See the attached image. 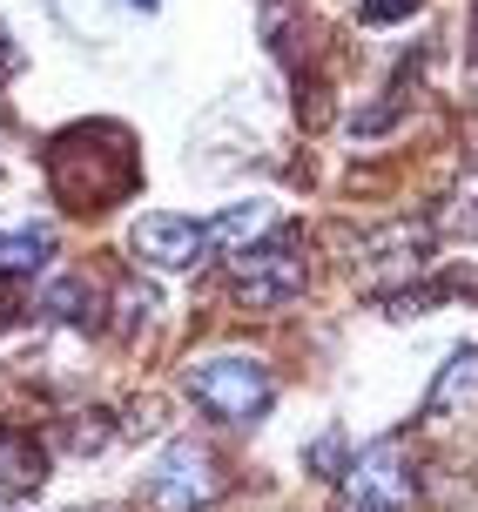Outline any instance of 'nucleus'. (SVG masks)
Listing matches in <instances>:
<instances>
[{"mask_svg":"<svg viewBox=\"0 0 478 512\" xmlns=\"http://www.w3.org/2000/svg\"><path fill=\"white\" fill-rule=\"evenodd\" d=\"M48 182L68 209H108L122 203L128 189L142 182V155H135V135L115 122H81L68 135H54L48 149Z\"/></svg>","mask_w":478,"mask_h":512,"instance_id":"nucleus-1","label":"nucleus"},{"mask_svg":"<svg viewBox=\"0 0 478 512\" xmlns=\"http://www.w3.org/2000/svg\"><path fill=\"white\" fill-rule=\"evenodd\" d=\"M303 290H310V256H303V236L283 230V223L263 236V243L229 256V297L243 310H256V317L290 310Z\"/></svg>","mask_w":478,"mask_h":512,"instance_id":"nucleus-2","label":"nucleus"},{"mask_svg":"<svg viewBox=\"0 0 478 512\" xmlns=\"http://www.w3.org/2000/svg\"><path fill=\"white\" fill-rule=\"evenodd\" d=\"M182 391H189V398H196L209 418H223V425H256L263 411L277 405V378H270L256 358H236V351L189 364Z\"/></svg>","mask_w":478,"mask_h":512,"instance_id":"nucleus-3","label":"nucleus"},{"mask_svg":"<svg viewBox=\"0 0 478 512\" xmlns=\"http://www.w3.org/2000/svg\"><path fill=\"white\" fill-rule=\"evenodd\" d=\"M337 512H411V459H404L398 438H378V445L344 472Z\"/></svg>","mask_w":478,"mask_h":512,"instance_id":"nucleus-4","label":"nucleus"},{"mask_svg":"<svg viewBox=\"0 0 478 512\" xmlns=\"http://www.w3.org/2000/svg\"><path fill=\"white\" fill-rule=\"evenodd\" d=\"M351 270H357V283H411V277H425V250H431V230L425 223H378L371 236H351ZM391 290V297H398Z\"/></svg>","mask_w":478,"mask_h":512,"instance_id":"nucleus-5","label":"nucleus"},{"mask_svg":"<svg viewBox=\"0 0 478 512\" xmlns=\"http://www.w3.org/2000/svg\"><path fill=\"white\" fill-rule=\"evenodd\" d=\"M216 492H223L216 459H209L202 445H169L162 465L149 472L142 499H149V512H209V506H216Z\"/></svg>","mask_w":478,"mask_h":512,"instance_id":"nucleus-6","label":"nucleus"},{"mask_svg":"<svg viewBox=\"0 0 478 512\" xmlns=\"http://www.w3.org/2000/svg\"><path fill=\"white\" fill-rule=\"evenodd\" d=\"M135 256H149L155 270H196L209 256V223H189V216H142L128 230Z\"/></svg>","mask_w":478,"mask_h":512,"instance_id":"nucleus-7","label":"nucleus"},{"mask_svg":"<svg viewBox=\"0 0 478 512\" xmlns=\"http://www.w3.org/2000/svg\"><path fill=\"white\" fill-rule=\"evenodd\" d=\"M478 411V344H465L458 358H445L438 364V378H431V391H425V418H472Z\"/></svg>","mask_w":478,"mask_h":512,"instance_id":"nucleus-8","label":"nucleus"},{"mask_svg":"<svg viewBox=\"0 0 478 512\" xmlns=\"http://www.w3.org/2000/svg\"><path fill=\"white\" fill-rule=\"evenodd\" d=\"M270 230H277V203H229L223 216H209V243H223L229 256L263 243Z\"/></svg>","mask_w":478,"mask_h":512,"instance_id":"nucleus-9","label":"nucleus"},{"mask_svg":"<svg viewBox=\"0 0 478 512\" xmlns=\"http://www.w3.org/2000/svg\"><path fill=\"white\" fill-rule=\"evenodd\" d=\"M48 479V459H41V445L34 438H21V432H0V492H34Z\"/></svg>","mask_w":478,"mask_h":512,"instance_id":"nucleus-10","label":"nucleus"},{"mask_svg":"<svg viewBox=\"0 0 478 512\" xmlns=\"http://www.w3.org/2000/svg\"><path fill=\"white\" fill-rule=\"evenodd\" d=\"M48 256H54L48 230H7V236H0V277H34Z\"/></svg>","mask_w":478,"mask_h":512,"instance_id":"nucleus-11","label":"nucleus"},{"mask_svg":"<svg viewBox=\"0 0 478 512\" xmlns=\"http://www.w3.org/2000/svg\"><path fill=\"white\" fill-rule=\"evenodd\" d=\"M115 432H122V418H108V411H75V418L61 425V445H68V452H95V445H108Z\"/></svg>","mask_w":478,"mask_h":512,"instance_id":"nucleus-12","label":"nucleus"},{"mask_svg":"<svg viewBox=\"0 0 478 512\" xmlns=\"http://www.w3.org/2000/svg\"><path fill=\"white\" fill-rule=\"evenodd\" d=\"M310 472H317V479H344V472H351V445H344V432H324L317 445H310Z\"/></svg>","mask_w":478,"mask_h":512,"instance_id":"nucleus-13","label":"nucleus"},{"mask_svg":"<svg viewBox=\"0 0 478 512\" xmlns=\"http://www.w3.org/2000/svg\"><path fill=\"white\" fill-rule=\"evenodd\" d=\"M425 0H357V21L364 27H391V21H411Z\"/></svg>","mask_w":478,"mask_h":512,"instance_id":"nucleus-14","label":"nucleus"},{"mask_svg":"<svg viewBox=\"0 0 478 512\" xmlns=\"http://www.w3.org/2000/svg\"><path fill=\"white\" fill-rule=\"evenodd\" d=\"M81 304H88V283H81V277H68V283H54V290H48V310H54V317H88Z\"/></svg>","mask_w":478,"mask_h":512,"instance_id":"nucleus-15","label":"nucleus"},{"mask_svg":"<svg viewBox=\"0 0 478 512\" xmlns=\"http://www.w3.org/2000/svg\"><path fill=\"white\" fill-rule=\"evenodd\" d=\"M155 425H162V398H135L128 418H122V438H149Z\"/></svg>","mask_w":478,"mask_h":512,"instance_id":"nucleus-16","label":"nucleus"},{"mask_svg":"<svg viewBox=\"0 0 478 512\" xmlns=\"http://www.w3.org/2000/svg\"><path fill=\"white\" fill-rule=\"evenodd\" d=\"M14 61H21V48H14V34H7V27H0V81L14 75Z\"/></svg>","mask_w":478,"mask_h":512,"instance_id":"nucleus-17","label":"nucleus"}]
</instances>
